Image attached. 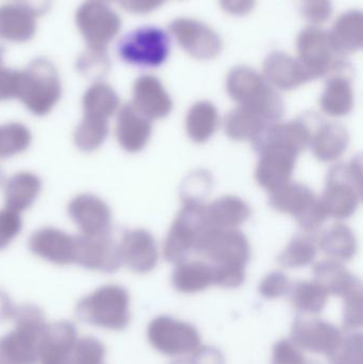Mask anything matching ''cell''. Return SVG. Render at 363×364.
Listing matches in <instances>:
<instances>
[{
	"label": "cell",
	"mask_w": 363,
	"mask_h": 364,
	"mask_svg": "<svg viewBox=\"0 0 363 364\" xmlns=\"http://www.w3.org/2000/svg\"><path fill=\"white\" fill-rule=\"evenodd\" d=\"M226 89L239 107L253 111L268 123L283 117L285 102L262 75L247 66H237L230 70Z\"/></svg>",
	"instance_id": "cell-1"
},
{
	"label": "cell",
	"mask_w": 363,
	"mask_h": 364,
	"mask_svg": "<svg viewBox=\"0 0 363 364\" xmlns=\"http://www.w3.org/2000/svg\"><path fill=\"white\" fill-rule=\"evenodd\" d=\"M15 328L0 338V364H36L46 327L44 312L32 304L15 307Z\"/></svg>",
	"instance_id": "cell-2"
},
{
	"label": "cell",
	"mask_w": 363,
	"mask_h": 364,
	"mask_svg": "<svg viewBox=\"0 0 363 364\" xmlns=\"http://www.w3.org/2000/svg\"><path fill=\"white\" fill-rule=\"evenodd\" d=\"M62 96V83L55 64L47 58H36L19 70L17 100L29 112L45 117L57 106Z\"/></svg>",
	"instance_id": "cell-3"
},
{
	"label": "cell",
	"mask_w": 363,
	"mask_h": 364,
	"mask_svg": "<svg viewBox=\"0 0 363 364\" xmlns=\"http://www.w3.org/2000/svg\"><path fill=\"white\" fill-rule=\"evenodd\" d=\"M129 293L117 284L100 287L76 306V314L82 322L110 331H123L130 323Z\"/></svg>",
	"instance_id": "cell-4"
},
{
	"label": "cell",
	"mask_w": 363,
	"mask_h": 364,
	"mask_svg": "<svg viewBox=\"0 0 363 364\" xmlns=\"http://www.w3.org/2000/svg\"><path fill=\"white\" fill-rule=\"evenodd\" d=\"M362 198V157L351 164H339L328 172L322 205L328 218H347L353 215Z\"/></svg>",
	"instance_id": "cell-5"
},
{
	"label": "cell",
	"mask_w": 363,
	"mask_h": 364,
	"mask_svg": "<svg viewBox=\"0 0 363 364\" xmlns=\"http://www.w3.org/2000/svg\"><path fill=\"white\" fill-rule=\"evenodd\" d=\"M75 25L87 48L108 51L121 29V16L108 2L85 0L75 12Z\"/></svg>",
	"instance_id": "cell-6"
},
{
	"label": "cell",
	"mask_w": 363,
	"mask_h": 364,
	"mask_svg": "<svg viewBox=\"0 0 363 364\" xmlns=\"http://www.w3.org/2000/svg\"><path fill=\"white\" fill-rule=\"evenodd\" d=\"M209 226L202 201L185 200L164 242V258L179 264L195 248L200 233Z\"/></svg>",
	"instance_id": "cell-7"
},
{
	"label": "cell",
	"mask_w": 363,
	"mask_h": 364,
	"mask_svg": "<svg viewBox=\"0 0 363 364\" xmlns=\"http://www.w3.org/2000/svg\"><path fill=\"white\" fill-rule=\"evenodd\" d=\"M170 53V36L157 27L138 28L124 36L117 44L121 61L139 68H159Z\"/></svg>",
	"instance_id": "cell-8"
},
{
	"label": "cell",
	"mask_w": 363,
	"mask_h": 364,
	"mask_svg": "<svg viewBox=\"0 0 363 364\" xmlns=\"http://www.w3.org/2000/svg\"><path fill=\"white\" fill-rule=\"evenodd\" d=\"M194 250L215 264L245 267L251 259V245L246 237L234 228L207 227L198 237Z\"/></svg>",
	"instance_id": "cell-9"
},
{
	"label": "cell",
	"mask_w": 363,
	"mask_h": 364,
	"mask_svg": "<svg viewBox=\"0 0 363 364\" xmlns=\"http://www.w3.org/2000/svg\"><path fill=\"white\" fill-rule=\"evenodd\" d=\"M296 47L298 60L310 81L330 75L343 62L332 47L330 32L313 26L298 34Z\"/></svg>",
	"instance_id": "cell-10"
},
{
	"label": "cell",
	"mask_w": 363,
	"mask_h": 364,
	"mask_svg": "<svg viewBox=\"0 0 363 364\" xmlns=\"http://www.w3.org/2000/svg\"><path fill=\"white\" fill-rule=\"evenodd\" d=\"M147 338L153 348L166 356H185L200 346V333L193 325L168 316L149 323Z\"/></svg>",
	"instance_id": "cell-11"
},
{
	"label": "cell",
	"mask_w": 363,
	"mask_h": 364,
	"mask_svg": "<svg viewBox=\"0 0 363 364\" xmlns=\"http://www.w3.org/2000/svg\"><path fill=\"white\" fill-rule=\"evenodd\" d=\"M172 36L181 48L196 60H212L221 53L223 41L221 36L202 21L196 19H175L168 26Z\"/></svg>",
	"instance_id": "cell-12"
},
{
	"label": "cell",
	"mask_w": 363,
	"mask_h": 364,
	"mask_svg": "<svg viewBox=\"0 0 363 364\" xmlns=\"http://www.w3.org/2000/svg\"><path fill=\"white\" fill-rule=\"evenodd\" d=\"M255 149L260 155L255 172L258 184L273 192L288 183L293 174L298 154L275 144L257 145Z\"/></svg>",
	"instance_id": "cell-13"
},
{
	"label": "cell",
	"mask_w": 363,
	"mask_h": 364,
	"mask_svg": "<svg viewBox=\"0 0 363 364\" xmlns=\"http://www.w3.org/2000/svg\"><path fill=\"white\" fill-rule=\"evenodd\" d=\"M343 333L332 323L298 316L291 327V341L300 350L328 355L340 342Z\"/></svg>",
	"instance_id": "cell-14"
},
{
	"label": "cell",
	"mask_w": 363,
	"mask_h": 364,
	"mask_svg": "<svg viewBox=\"0 0 363 364\" xmlns=\"http://www.w3.org/2000/svg\"><path fill=\"white\" fill-rule=\"evenodd\" d=\"M76 263L91 271L115 273L121 269L119 244L110 235H77Z\"/></svg>",
	"instance_id": "cell-15"
},
{
	"label": "cell",
	"mask_w": 363,
	"mask_h": 364,
	"mask_svg": "<svg viewBox=\"0 0 363 364\" xmlns=\"http://www.w3.org/2000/svg\"><path fill=\"white\" fill-rule=\"evenodd\" d=\"M67 212L83 235H110L112 214L109 205L99 197L93 194L78 195L70 201Z\"/></svg>",
	"instance_id": "cell-16"
},
{
	"label": "cell",
	"mask_w": 363,
	"mask_h": 364,
	"mask_svg": "<svg viewBox=\"0 0 363 364\" xmlns=\"http://www.w3.org/2000/svg\"><path fill=\"white\" fill-rule=\"evenodd\" d=\"M32 254L57 265L76 263L77 237L53 227H44L29 239Z\"/></svg>",
	"instance_id": "cell-17"
},
{
	"label": "cell",
	"mask_w": 363,
	"mask_h": 364,
	"mask_svg": "<svg viewBox=\"0 0 363 364\" xmlns=\"http://www.w3.org/2000/svg\"><path fill=\"white\" fill-rule=\"evenodd\" d=\"M119 247L121 262L134 273H149L157 265V244L153 235L145 229L126 231Z\"/></svg>",
	"instance_id": "cell-18"
},
{
	"label": "cell",
	"mask_w": 363,
	"mask_h": 364,
	"mask_svg": "<svg viewBox=\"0 0 363 364\" xmlns=\"http://www.w3.org/2000/svg\"><path fill=\"white\" fill-rule=\"evenodd\" d=\"M38 13L27 4L15 0L0 6V40L14 44H25L38 31Z\"/></svg>",
	"instance_id": "cell-19"
},
{
	"label": "cell",
	"mask_w": 363,
	"mask_h": 364,
	"mask_svg": "<svg viewBox=\"0 0 363 364\" xmlns=\"http://www.w3.org/2000/svg\"><path fill=\"white\" fill-rule=\"evenodd\" d=\"M132 106L149 121L163 119L172 111V98L155 76L139 77L132 87Z\"/></svg>",
	"instance_id": "cell-20"
},
{
	"label": "cell",
	"mask_w": 363,
	"mask_h": 364,
	"mask_svg": "<svg viewBox=\"0 0 363 364\" xmlns=\"http://www.w3.org/2000/svg\"><path fill=\"white\" fill-rule=\"evenodd\" d=\"M117 114L115 136L121 149L134 154L144 149L151 136V121L131 104L119 107Z\"/></svg>",
	"instance_id": "cell-21"
},
{
	"label": "cell",
	"mask_w": 363,
	"mask_h": 364,
	"mask_svg": "<svg viewBox=\"0 0 363 364\" xmlns=\"http://www.w3.org/2000/svg\"><path fill=\"white\" fill-rule=\"evenodd\" d=\"M78 340L76 327L70 322L47 324L40 342V364H70V353Z\"/></svg>",
	"instance_id": "cell-22"
},
{
	"label": "cell",
	"mask_w": 363,
	"mask_h": 364,
	"mask_svg": "<svg viewBox=\"0 0 363 364\" xmlns=\"http://www.w3.org/2000/svg\"><path fill=\"white\" fill-rule=\"evenodd\" d=\"M349 66L345 61L337 66L326 81L320 105L322 110L330 117H345L354 108V93Z\"/></svg>",
	"instance_id": "cell-23"
},
{
	"label": "cell",
	"mask_w": 363,
	"mask_h": 364,
	"mask_svg": "<svg viewBox=\"0 0 363 364\" xmlns=\"http://www.w3.org/2000/svg\"><path fill=\"white\" fill-rule=\"evenodd\" d=\"M262 76L272 87L283 91H291L310 81L298 58L283 51H273L266 58Z\"/></svg>",
	"instance_id": "cell-24"
},
{
	"label": "cell",
	"mask_w": 363,
	"mask_h": 364,
	"mask_svg": "<svg viewBox=\"0 0 363 364\" xmlns=\"http://www.w3.org/2000/svg\"><path fill=\"white\" fill-rule=\"evenodd\" d=\"M315 282L322 287L328 295L345 299L354 293L362 291L359 278L351 273L340 261L330 260L318 262L313 267Z\"/></svg>",
	"instance_id": "cell-25"
},
{
	"label": "cell",
	"mask_w": 363,
	"mask_h": 364,
	"mask_svg": "<svg viewBox=\"0 0 363 364\" xmlns=\"http://www.w3.org/2000/svg\"><path fill=\"white\" fill-rule=\"evenodd\" d=\"M311 136L313 130L307 122L305 119H296L288 123L269 125L259 138L254 141V145L270 143L287 147L300 155L310 145Z\"/></svg>",
	"instance_id": "cell-26"
},
{
	"label": "cell",
	"mask_w": 363,
	"mask_h": 364,
	"mask_svg": "<svg viewBox=\"0 0 363 364\" xmlns=\"http://www.w3.org/2000/svg\"><path fill=\"white\" fill-rule=\"evenodd\" d=\"M349 132L339 123H323L313 132L310 145L313 155L321 162H332L340 158L347 149Z\"/></svg>",
	"instance_id": "cell-27"
},
{
	"label": "cell",
	"mask_w": 363,
	"mask_h": 364,
	"mask_svg": "<svg viewBox=\"0 0 363 364\" xmlns=\"http://www.w3.org/2000/svg\"><path fill=\"white\" fill-rule=\"evenodd\" d=\"M330 41L337 55L340 57L353 55L362 50L363 45V14L362 11L352 10L341 15L332 31Z\"/></svg>",
	"instance_id": "cell-28"
},
{
	"label": "cell",
	"mask_w": 363,
	"mask_h": 364,
	"mask_svg": "<svg viewBox=\"0 0 363 364\" xmlns=\"http://www.w3.org/2000/svg\"><path fill=\"white\" fill-rule=\"evenodd\" d=\"M42 181L33 173L19 172L4 186L6 208L21 214L29 209L40 195Z\"/></svg>",
	"instance_id": "cell-29"
},
{
	"label": "cell",
	"mask_w": 363,
	"mask_h": 364,
	"mask_svg": "<svg viewBox=\"0 0 363 364\" xmlns=\"http://www.w3.org/2000/svg\"><path fill=\"white\" fill-rule=\"evenodd\" d=\"M317 198L313 191L308 186L289 181L271 192L269 203L276 211L290 214L296 218L309 205H313Z\"/></svg>",
	"instance_id": "cell-30"
},
{
	"label": "cell",
	"mask_w": 363,
	"mask_h": 364,
	"mask_svg": "<svg viewBox=\"0 0 363 364\" xmlns=\"http://www.w3.org/2000/svg\"><path fill=\"white\" fill-rule=\"evenodd\" d=\"M249 205L239 197L224 196L206 207L209 226L217 228H236L251 216Z\"/></svg>",
	"instance_id": "cell-31"
},
{
	"label": "cell",
	"mask_w": 363,
	"mask_h": 364,
	"mask_svg": "<svg viewBox=\"0 0 363 364\" xmlns=\"http://www.w3.org/2000/svg\"><path fill=\"white\" fill-rule=\"evenodd\" d=\"M119 97L111 85L104 81L94 82L82 96L83 115L106 119L117 114Z\"/></svg>",
	"instance_id": "cell-32"
},
{
	"label": "cell",
	"mask_w": 363,
	"mask_h": 364,
	"mask_svg": "<svg viewBox=\"0 0 363 364\" xmlns=\"http://www.w3.org/2000/svg\"><path fill=\"white\" fill-rule=\"evenodd\" d=\"M270 123L253 111L238 107L224 121L226 134L234 141H255Z\"/></svg>",
	"instance_id": "cell-33"
},
{
	"label": "cell",
	"mask_w": 363,
	"mask_h": 364,
	"mask_svg": "<svg viewBox=\"0 0 363 364\" xmlns=\"http://www.w3.org/2000/svg\"><path fill=\"white\" fill-rule=\"evenodd\" d=\"M319 247L332 260L350 261L357 252V240L347 225L335 224L325 231L318 242Z\"/></svg>",
	"instance_id": "cell-34"
},
{
	"label": "cell",
	"mask_w": 363,
	"mask_h": 364,
	"mask_svg": "<svg viewBox=\"0 0 363 364\" xmlns=\"http://www.w3.org/2000/svg\"><path fill=\"white\" fill-rule=\"evenodd\" d=\"M173 287L178 292L192 294L212 284V267L200 261L181 262L172 275Z\"/></svg>",
	"instance_id": "cell-35"
},
{
	"label": "cell",
	"mask_w": 363,
	"mask_h": 364,
	"mask_svg": "<svg viewBox=\"0 0 363 364\" xmlns=\"http://www.w3.org/2000/svg\"><path fill=\"white\" fill-rule=\"evenodd\" d=\"M219 114L210 102H198L190 108L185 119L188 136L193 142H207L217 130Z\"/></svg>",
	"instance_id": "cell-36"
},
{
	"label": "cell",
	"mask_w": 363,
	"mask_h": 364,
	"mask_svg": "<svg viewBox=\"0 0 363 364\" xmlns=\"http://www.w3.org/2000/svg\"><path fill=\"white\" fill-rule=\"evenodd\" d=\"M288 293L294 309L302 314H320L328 301L327 293L315 280L296 282L290 287Z\"/></svg>",
	"instance_id": "cell-37"
},
{
	"label": "cell",
	"mask_w": 363,
	"mask_h": 364,
	"mask_svg": "<svg viewBox=\"0 0 363 364\" xmlns=\"http://www.w3.org/2000/svg\"><path fill=\"white\" fill-rule=\"evenodd\" d=\"M317 252V243L313 237L298 235L290 241L277 261L285 269H302L313 263Z\"/></svg>",
	"instance_id": "cell-38"
},
{
	"label": "cell",
	"mask_w": 363,
	"mask_h": 364,
	"mask_svg": "<svg viewBox=\"0 0 363 364\" xmlns=\"http://www.w3.org/2000/svg\"><path fill=\"white\" fill-rule=\"evenodd\" d=\"M108 134L109 121L83 115L75 130L74 143L80 151L91 153L104 144Z\"/></svg>",
	"instance_id": "cell-39"
},
{
	"label": "cell",
	"mask_w": 363,
	"mask_h": 364,
	"mask_svg": "<svg viewBox=\"0 0 363 364\" xmlns=\"http://www.w3.org/2000/svg\"><path fill=\"white\" fill-rule=\"evenodd\" d=\"M32 136L29 128L21 123L0 125V159L15 157L29 149Z\"/></svg>",
	"instance_id": "cell-40"
},
{
	"label": "cell",
	"mask_w": 363,
	"mask_h": 364,
	"mask_svg": "<svg viewBox=\"0 0 363 364\" xmlns=\"http://www.w3.org/2000/svg\"><path fill=\"white\" fill-rule=\"evenodd\" d=\"M326 356L330 364H363L362 333L347 331L338 346Z\"/></svg>",
	"instance_id": "cell-41"
},
{
	"label": "cell",
	"mask_w": 363,
	"mask_h": 364,
	"mask_svg": "<svg viewBox=\"0 0 363 364\" xmlns=\"http://www.w3.org/2000/svg\"><path fill=\"white\" fill-rule=\"evenodd\" d=\"M75 66L77 72L85 78L91 79L95 82L102 81L110 70L111 63L108 51L87 48L77 58Z\"/></svg>",
	"instance_id": "cell-42"
},
{
	"label": "cell",
	"mask_w": 363,
	"mask_h": 364,
	"mask_svg": "<svg viewBox=\"0 0 363 364\" xmlns=\"http://www.w3.org/2000/svg\"><path fill=\"white\" fill-rule=\"evenodd\" d=\"M106 348L95 338L77 340L70 353V364H104Z\"/></svg>",
	"instance_id": "cell-43"
},
{
	"label": "cell",
	"mask_w": 363,
	"mask_h": 364,
	"mask_svg": "<svg viewBox=\"0 0 363 364\" xmlns=\"http://www.w3.org/2000/svg\"><path fill=\"white\" fill-rule=\"evenodd\" d=\"M212 284L225 289H236L245 282V267L234 264H213Z\"/></svg>",
	"instance_id": "cell-44"
},
{
	"label": "cell",
	"mask_w": 363,
	"mask_h": 364,
	"mask_svg": "<svg viewBox=\"0 0 363 364\" xmlns=\"http://www.w3.org/2000/svg\"><path fill=\"white\" fill-rule=\"evenodd\" d=\"M272 364H321L307 359L290 339L276 342L273 348Z\"/></svg>",
	"instance_id": "cell-45"
},
{
	"label": "cell",
	"mask_w": 363,
	"mask_h": 364,
	"mask_svg": "<svg viewBox=\"0 0 363 364\" xmlns=\"http://www.w3.org/2000/svg\"><path fill=\"white\" fill-rule=\"evenodd\" d=\"M290 287H291V284L286 274L281 273V272H273L266 275L260 282L258 292L266 299H279V297L288 294Z\"/></svg>",
	"instance_id": "cell-46"
},
{
	"label": "cell",
	"mask_w": 363,
	"mask_h": 364,
	"mask_svg": "<svg viewBox=\"0 0 363 364\" xmlns=\"http://www.w3.org/2000/svg\"><path fill=\"white\" fill-rule=\"evenodd\" d=\"M363 324L362 291L343 299V326L347 331L360 328Z\"/></svg>",
	"instance_id": "cell-47"
},
{
	"label": "cell",
	"mask_w": 363,
	"mask_h": 364,
	"mask_svg": "<svg viewBox=\"0 0 363 364\" xmlns=\"http://www.w3.org/2000/svg\"><path fill=\"white\" fill-rule=\"evenodd\" d=\"M21 214L6 208L0 211V250L10 245L11 242L21 233Z\"/></svg>",
	"instance_id": "cell-48"
},
{
	"label": "cell",
	"mask_w": 363,
	"mask_h": 364,
	"mask_svg": "<svg viewBox=\"0 0 363 364\" xmlns=\"http://www.w3.org/2000/svg\"><path fill=\"white\" fill-rule=\"evenodd\" d=\"M300 11L304 18L311 26L317 27L332 16V4L330 0H305Z\"/></svg>",
	"instance_id": "cell-49"
},
{
	"label": "cell",
	"mask_w": 363,
	"mask_h": 364,
	"mask_svg": "<svg viewBox=\"0 0 363 364\" xmlns=\"http://www.w3.org/2000/svg\"><path fill=\"white\" fill-rule=\"evenodd\" d=\"M211 186V176L206 171H198L193 173L185 183V190L183 191V201L197 200L202 201L204 193L208 192Z\"/></svg>",
	"instance_id": "cell-50"
},
{
	"label": "cell",
	"mask_w": 363,
	"mask_h": 364,
	"mask_svg": "<svg viewBox=\"0 0 363 364\" xmlns=\"http://www.w3.org/2000/svg\"><path fill=\"white\" fill-rule=\"evenodd\" d=\"M328 215L322 205L321 199H315L313 205H309L300 216L296 218L300 228L306 232H313L318 230L323 223L327 220Z\"/></svg>",
	"instance_id": "cell-51"
},
{
	"label": "cell",
	"mask_w": 363,
	"mask_h": 364,
	"mask_svg": "<svg viewBox=\"0 0 363 364\" xmlns=\"http://www.w3.org/2000/svg\"><path fill=\"white\" fill-rule=\"evenodd\" d=\"M170 364H225V358L217 348L200 346L191 356L173 361Z\"/></svg>",
	"instance_id": "cell-52"
},
{
	"label": "cell",
	"mask_w": 363,
	"mask_h": 364,
	"mask_svg": "<svg viewBox=\"0 0 363 364\" xmlns=\"http://www.w3.org/2000/svg\"><path fill=\"white\" fill-rule=\"evenodd\" d=\"M19 70L2 66L0 68V102L17 98Z\"/></svg>",
	"instance_id": "cell-53"
},
{
	"label": "cell",
	"mask_w": 363,
	"mask_h": 364,
	"mask_svg": "<svg viewBox=\"0 0 363 364\" xmlns=\"http://www.w3.org/2000/svg\"><path fill=\"white\" fill-rule=\"evenodd\" d=\"M127 12L132 14H148L166 4V0H114Z\"/></svg>",
	"instance_id": "cell-54"
},
{
	"label": "cell",
	"mask_w": 363,
	"mask_h": 364,
	"mask_svg": "<svg viewBox=\"0 0 363 364\" xmlns=\"http://www.w3.org/2000/svg\"><path fill=\"white\" fill-rule=\"evenodd\" d=\"M257 0H220L222 9L228 14L244 16L254 10Z\"/></svg>",
	"instance_id": "cell-55"
},
{
	"label": "cell",
	"mask_w": 363,
	"mask_h": 364,
	"mask_svg": "<svg viewBox=\"0 0 363 364\" xmlns=\"http://www.w3.org/2000/svg\"><path fill=\"white\" fill-rule=\"evenodd\" d=\"M15 307L6 293L0 290V321H6L13 318Z\"/></svg>",
	"instance_id": "cell-56"
},
{
	"label": "cell",
	"mask_w": 363,
	"mask_h": 364,
	"mask_svg": "<svg viewBox=\"0 0 363 364\" xmlns=\"http://www.w3.org/2000/svg\"><path fill=\"white\" fill-rule=\"evenodd\" d=\"M4 50L1 46H0V68L4 66Z\"/></svg>",
	"instance_id": "cell-57"
},
{
	"label": "cell",
	"mask_w": 363,
	"mask_h": 364,
	"mask_svg": "<svg viewBox=\"0 0 363 364\" xmlns=\"http://www.w3.org/2000/svg\"><path fill=\"white\" fill-rule=\"evenodd\" d=\"M4 173H2L1 168H0V184L2 183V181H4Z\"/></svg>",
	"instance_id": "cell-58"
},
{
	"label": "cell",
	"mask_w": 363,
	"mask_h": 364,
	"mask_svg": "<svg viewBox=\"0 0 363 364\" xmlns=\"http://www.w3.org/2000/svg\"><path fill=\"white\" fill-rule=\"evenodd\" d=\"M102 1H107V2H109V1H111V0H102Z\"/></svg>",
	"instance_id": "cell-59"
}]
</instances>
